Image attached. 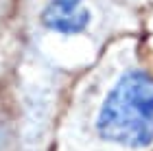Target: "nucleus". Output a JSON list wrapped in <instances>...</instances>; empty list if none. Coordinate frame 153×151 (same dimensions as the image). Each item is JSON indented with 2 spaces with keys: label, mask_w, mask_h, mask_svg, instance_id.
<instances>
[{
  "label": "nucleus",
  "mask_w": 153,
  "mask_h": 151,
  "mask_svg": "<svg viewBox=\"0 0 153 151\" xmlns=\"http://www.w3.org/2000/svg\"><path fill=\"white\" fill-rule=\"evenodd\" d=\"M101 138L140 149L153 145V77L131 70L118 79L96 121Z\"/></svg>",
  "instance_id": "f257e3e1"
},
{
  "label": "nucleus",
  "mask_w": 153,
  "mask_h": 151,
  "mask_svg": "<svg viewBox=\"0 0 153 151\" xmlns=\"http://www.w3.org/2000/svg\"><path fill=\"white\" fill-rule=\"evenodd\" d=\"M42 24L57 33H81L90 24V11L81 0H51L42 11Z\"/></svg>",
  "instance_id": "f03ea898"
}]
</instances>
